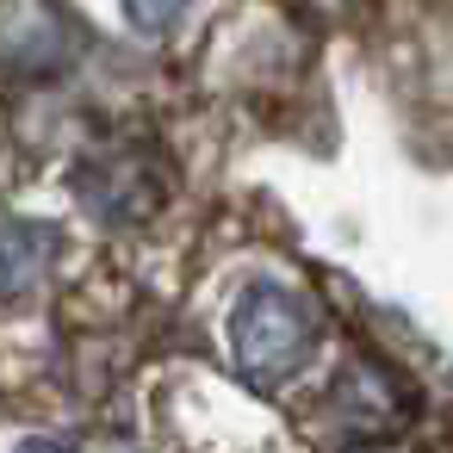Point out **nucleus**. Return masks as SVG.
Instances as JSON below:
<instances>
[{"mask_svg":"<svg viewBox=\"0 0 453 453\" xmlns=\"http://www.w3.org/2000/svg\"><path fill=\"white\" fill-rule=\"evenodd\" d=\"M224 342H230V366L255 391H273V385L298 379L317 360L323 317H317V304L298 286H286V280H249L236 292V304H230Z\"/></svg>","mask_w":453,"mask_h":453,"instance_id":"obj_1","label":"nucleus"},{"mask_svg":"<svg viewBox=\"0 0 453 453\" xmlns=\"http://www.w3.org/2000/svg\"><path fill=\"white\" fill-rule=\"evenodd\" d=\"M187 13H193V0H125V19L143 38H168Z\"/></svg>","mask_w":453,"mask_h":453,"instance_id":"obj_6","label":"nucleus"},{"mask_svg":"<svg viewBox=\"0 0 453 453\" xmlns=\"http://www.w3.org/2000/svg\"><path fill=\"white\" fill-rule=\"evenodd\" d=\"M348 453H397V447H348Z\"/></svg>","mask_w":453,"mask_h":453,"instance_id":"obj_8","label":"nucleus"},{"mask_svg":"<svg viewBox=\"0 0 453 453\" xmlns=\"http://www.w3.org/2000/svg\"><path fill=\"white\" fill-rule=\"evenodd\" d=\"M81 199H88L100 218H112V224H137V218H150V211L162 205V187H156L150 168H137L131 156H112V162H94V168L81 174Z\"/></svg>","mask_w":453,"mask_h":453,"instance_id":"obj_4","label":"nucleus"},{"mask_svg":"<svg viewBox=\"0 0 453 453\" xmlns=\"http://www.w3.org/2000/svg\"><path fill=\"white\" fill-rule=\"evenodd\" d=\"M391 397H397V379H391L385 366H372V360L348 366V372H342V385H335L342 422H348V428H360V434H385V428L403 416Z\"/></svg>","mask_w":453,"mask_h":453,"instance_id":"obj_5","label":"nucleus"},{"mask_svg":"<svg viewBox=\"0 0 453 453\" xmlns=\"http://www.w3.org/2000/svg\"><path fill=\"white\" fill-rule=\"evenodd\" d=\"M57 249H63V242H57L50 224L19 218V211L0 205V311H7V304H26V298L50 280Z\"/></svg>","mask_w":453,"mask_h":453,"instance_id":"obj_3","label":"nucleus"},{"mask_svg":"<svg viewBox=\"0 0 453 453\" xmlns=\"http://www.w3.org/2000/svg\"><path fill=\"white\" fill-rule=\"evenodd\" d=\"M69 57H75V26L50 0H7V7H0V63L7 69L50 75Z\"/></svg>","mask_w":453,"mask_h":453,"instance_id":"obj_2","label":"nucleus"},{"mask_svg":"<svg viewBox=\"0 0 453 453\" xmlns=\"http://www.w3.org/2000/svg\"><path fill=\"white\" fill-rule=\"evenodd\" d=\"M19 453H75V447H63V441H50V434H32V441H19Z\"/></svg>","mask_w":453,"mask_h":453,"instance_id":"obj_7","label":"nucleus"}]
</instances>
